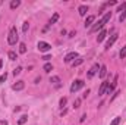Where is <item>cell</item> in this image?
Returning a JSON list of instances; mask_svg holds the SVG:
<instances>
[{"mask_svg": "<svg viewBox=\"0 0 126 125\" xmlns=\"http://www.w3.org/2000/svg\"><path fill=\"white\" fill-rule=\"evenodd\" d=\"M110 18H111V12H107V13H106L100 21H98V22H95L94 25L91 27V30H90V31H91V32H97L98 30H101V28H103L109 21H110Z\"/></svg>", "mask_w": 126, "mask_h": 125, "instance_id": "6da1fadb", "label": "cell"}, {"mask_svg": "<svg viewBox=\"0 0 126 125\" xmlns=\"http://www.w3.org/2000/svg\"><path fill=\"white\" fill-rule=\"evenodd\" d=\"M19 40V35H18V31H16V27H12L10 31H9V35H7V43L10 46H15Z\"/></svg>", "mask_w": 126, "mask_h": 125, "instance_id": "7a4b0ae2", "label": "cell"}, {"mask_svg": "<svg viewBox=\"0 0 126 125\" xmlns=\"http://www.w3.org/2000/svg\"><path fill=\"white\" fill-rule=\"evenodd\" d=\"M84 81L82 80H76V81H73L72 83V85H70V93H76L78 90H81L82 87H84Z\"/></svg>", "mask_w": 126, "mask_h": 125, "instance_id": "3957f363", "label": "cell"}, {"mask_svg": "<svg viewBox=\"0 0 126 125\" xmlns=\"http://www.w3.org/2000/svg\"><path fill=\"white\" fill-rule=\"evenodd\" d=\"M37 47H38V50H40L41 53H46V52H50V50H51V46H50L48 43H46V41H40Z\"/></svg>", "mask_w": 126, "mask_h": 125, "instance_id": "277c9868", "label": "cell"}, {"mask_svg": "<svg viewBox=\"0 0 126 125\" xmlns=\"http://www.w3.org/2000/svg\"><path fill=\"white\" fill-rule=\"evenodd\" d=\"M117 37H119V34H117V32H114V34H113V35H111V37L107 40V43H106V50H109V49H110V47H111V46L116 43Z\"/></svg>", "mask_w": 126, "mask_h": 125, "instance_id": "5b68a950", "label": "cell"}, {"mask_svg": "<svg viewBox=\"0 0 126 125\" xmlns=\"http://www.w3.org/2000/svg\"><path fill=\"white\" fill-rule=\"evenodd\" d=\"M100 68H101V66H100L98 63L93 65V66H91V69H90V71H88V74H87V78H93L95 74H97V72L100 71Z\"/></svg>", "mask_w": 126, "mask_h": 125, "instance_id": "8992f818", "label": "cell"}, {"mask_svg": "<svg viewBox=\"0 0 126 125\" xmlns=\"http://www.w3.org/2000/svg\"><path fill=\"white\" fill-rule=\"evenodd\" d=\"M78 58H79V55H78L76 52H70L69 55H66V58H64V62L69 63V62H72L73 59H78Z\"/></svg>", "mask_w": 126, "mask_h": 125, "instance_id": "52a82bcc", "label": "cell"}, {"mask_svg": "<svg viewBox=\"0 0 126 125\" xmlns=\"http://www.w3.org/2000/svg\"><path fill=\"white\" fill-rule=\"evenodd\" d=\"M24 87H25V83H24V81H16V83L12 85V88H13L15 91H21V90H24Z\"/></svg>", "mask_w": 126, "mask_h": 125, "instance_id": "ba28073f", "label": "cell"}, {"mask_svg": "<svg viewBox=\"0 0 126 125\" xmlns=\"http://www.w3.org/2000/svg\"><path fill=\"white\" fill-rule=\"evenodd\" d=\"M107 87H109V81H103V83H101V87H100V91H98V94H100V96L106 94Z\"/></svg>", "mask_w": 126, "mask_h": 125, "instance_id": "9c48e42d", "label": "cell"}, {"mask_svg": "<svg viewBox=\"0 0 126 125\" xmlns=\"http://www.w3.org/2000/svg\"><path fill=\"white\" fill-rule=\"evenodd\" d=\"M95 21V16L94 15H90V16H87V19H85V27H93V22Z\"/></svg>", "mask_w": 126, "mask_h": 125, "instance_id": "30bf717a", "label": "cell"}, {"mask_svg": "<svg viewBox=\"0 0 126 125\" xmlns=\"http://www.w3.org/2000/svg\"><path fill=\"white\" fill-rule=\"evenodd\" d=\"M78 12H79V15H81V16H85V15H87V12H88V6H79Z\"/></svg>", "mask_w": 126, "mask_h": 125, "instance_id": "8fae6325", "label": "cell"}, {"mask_svg": "<svg viewBox=\"0 0 126 125\" xmlns=\"http://www.w3.org/2000/svg\"><path fill=\"white\" fill-rule=\"evenodd\" d=\"M106 35H107V31H106V30H103V31L98 34V37H97V41H98V43H101V41L106 38Z\"/></svg>", "mask_w": 126, "mask_h": 125, "instance_id": "7c38bea8", "label": "cell"}, {"mask_svg": "<svg viewBox=\"0 0 126 125\" xmlns=\"http://www.w3.org/2000/svg\"><path fill=\"white\" fill-rule=\"evenodd\" d=\"M106 74H107V68H106V65H101V68H100V78H104Z\"/></svg>", "mask_w": 126, "mask_h": 125, "instance_id": "4fadbf2b", "label": "cell"}, {"mask_svg": "<svg viewBox=\"0 0 126 125\" xmlns=\"http://www.w3.org/2000/svg\"><path fill=\"white\" fill-rule=\"evenodd\" d=\"M57 19H59V13H54V15H53V18H51V19H50V22H48V27H50V25H53V24H56V22H57Z\"/></svg>", "mask_w": 126, "mask_h": 125, "instance_id": "5bb4252c", "label": "cell"}, {"mask_svg": "<svg viewBox=\"0 0 126 125\" xmlns=\"http://www.w3.org/2000/svg\"><path fill=\"white\" fill-rule=\"evenodd\" d=\"M27 121H28V116H27V115H24V116H21V118L18 119V125H24Z\"/></svg>", "mask_w": 126, "mask_h": 125, "instance_id": "9a60e30c", "label": "cell"}, {"mask_svg": "<svg viewBox=\"0 0 126 125\" xmlns=\"http://www.w3.org/2000/svg\"><path fill=\"white\" fill-rule=\"evenodd\" d=\"M19 4H21L19 0H12V1H10V9H16Z\"/></svg>", "mask_w": 126, "mask_h": 125, "instance_id": "2e32d148", "label": "cell"}, {"mask_svg": "<svg viewBox=\"0 0 126 125\" xmlns=\"http://www.w3.org/2000/svg\"><path fill=\"white\" fill-rule=\"evenodd\" d=\"M19 53H21V55L27 53V46H25V43H21V44H19Z\"/></svg>", "mask_w": 126, "mask_h": 125, "instance_id": "e0dca14e", "label": "cell"}, {"mask_svg": "<svg viewBox=\"0 0 126 125\" xmlns=\"http://www.w3.org/2000/svg\"><path fill=\"white\" fill-rule=\"evenodd\" d=\"M7 56H9V59H10V61H16V59H18V56H16V53H15L13 50H10V52L7 53Z\"/></svg>", "mask_w": 126, "mask_h": 125, "instance_id": "ac0fdd59", "label": "cell"}, {"mask_svg": "<svg viewBox=\"0 0 126 125\" xmlns=\"http://www.w3.org/2000/svg\"><path fill=\"white\" fill-rule=\"evenodd\" d=\"M82 62H84V59H82V58H78L76 61H73V62H72V66H73V68H76V66H79Z\"/></svg>", "mask_w": 126, "mask_h": 125, "instance_id": "d6986e66", "label": "cell"}, {"mask_svg": "<svg viewBox=\"0 0 126 125\" xmlns=\"http://www.w3.org/2000/svg\"><path fill=\"white\" fill-rule=\"evenodd\" d=\"M43 69H44V72H50V71L53 69V65H51V63H46V65L43 66Z\"/></svg>", "mask_w": 126, "mask_h": 125, "instance_id": "ffe728a7", "label": "cell"}, {"mask_svg": "<svg viewBox=\"0 0 126 125\" xmlns=\"http://www.w3.org/2000/svg\"><path fill=\"white\" fill-rule=\"evenodd\" d=\"M119 56H120V59H125L126 58V46L120 50V53H119Z\"/></svg>", "mask_w": 126, "mask_h": 125, "instance_id": "44dd1931", "label": "cell"}, {"mask_svg": "<svg viewBox=\"0 0 126 125\" xmlns=\"http://www.w3.org/2000/svg\"><path fill=\"white\" fill-rule=\"evenodd\" d=\"M125 10H126V3H122V4L117 7V12H122V13H123Z\"/></svg>", "mask_w": 126, "mask_h": 125, "instance_id": "7402d4cb", "label": "cell"}, {"mask_svg": "<svg viewBox=\"0 0 126 125\" xmlns=\"http://www.w3.org/2000/svg\"><path fill=\"white\" fill-rule=\"evenodd\" d=\"M50 83L57 84V83H60V78H59V77H51V78H50Z\"/></svg>", "mask_w": 126, "mask_h": 125, "instance_id": "603a6c76", "label": "cell"}, {"mask_svg": "<svg viewBox=\"0 0 126 125\" xmlns=\"http://www.w3.org/2000/svg\"><path fill=\"white\" fill-rule=\"evenodd\" d=\"M21 72H22V68H21V66H18L16 69H13V75H15V77H16V75H19Z\"/></svg>", "mask_w": 126, "mask_h": 125, "instance_id": "cb8c5ba5", "label": "cell"}, {"mask_svg": "<svg viewBox=\"0 0 126 125\" xmlns=\"http://www.w3.org/2000/svg\"><path fill=\"white\" fill-rule=\"evenodd\" d=\"M79 106H81V99H76V100L73 102V107H75V109H78Z\"/></svg>", "mask_w": 126, "mask_h": 125, "instance_id": "d4e9b609", "label": "cell"}, {"mask_svg": "<svg viewBox=\"0 0 126 125\" xmlns=\"http://www.w3.org/2000/svg\"><path fill=\"white\" fill-rule=\"evenodd\" d=\"M66 103H67V99H66V97H63V99H60V103H59V104H60V107H64V106H66Z\"/></svg>", "mask_w": 126, "mask_h": 125, "instance_id": "484cf974", "label": "cell"}, {"mask_svg": "<svg viewBox=\"0 0 126 125\" xmlns=\"http://www.w3.org/2000/svg\"><path fill=\"white\" fill-rule=\"evenodd\" d=\"M119 122H120V118H119V116H116V118L110 122V125H119Z\"/></svg>", "mask_w": 126, "mask_h": 125, "instance_id": "4316f807", "label": "cell"}, {"mask_svg": "<svg viewBox=\"0 0 126 125\" xmlns=\"http://www.w3.org/2000/svg\"><path fill=\"white\" fill-rule=\"evenodd\" d=\"M28 28H30V24H28V21H27V22H24V25H22V31L27 32L28 31Z\"/></svg>", "mask_w": 126, "mask_h": 125, "instance_id": "83f0119b", "label": "cell"}, {"mask_svg": "<svg viewBox=\"0 0 126 125\" xmlns=\"http://www.w3.org/2000/svg\"><path fill=\"white\" fill-rule=\"evenodd\" d=\"M125 19H126V10L123 12V13H120V16H119V21H120V22L125 21Z\"/></svg>", "mask_w": 126, "mask_h": 125, "instance_id": "f1b7e54d", "label": "cell"}, {"mask_svg": "<svg viewBox=\"0 0 126 125\" xmlns=\"http://www.w3.org/2000/svg\"><path fill=\"white\" fill-rule=\"evenodd\" d=\"M6 78H7V74L4 72V74H3V75L0 77V83H4V81H6Z\"/></svg>", "mask_w": 126, "mask_h": 125, "instance_id": "f546056e", "label": "cell"}, {"mask_svg": "<svg viewBox=\"0 0 126 125\" xmlns=\"http://www.w3.org/2000/svg\"><path fill=\"white\" fill-rule=\"evenodd\" d=\"M117 94H119V91H116V93L113 94V97H111V99H110V102H113V100H114V99H116V97H117Z\"/></svg>", "mask_w": 126, "mask_h": 125, "instance_id": "4dcf8cb0", "label": "cell"}, {"mask_svg": "<svg viewBox=\"0 0 126 125\" xmlns=\"http://www.w3.org/2000/svg\"><path fill=\"white\" fill-rule=\"evenodd\" d=\"M43 59H44V61H48V59H51V56H50V55H46Z\"/></svg>", "mask_w": 126, "mask_h": 125, "instance_id": "1f68e13d", "label": "cell"}, {"mask_svg": "<svg viewBox=\"0 0 126 125\" xmlns=\"http://www.w3.org/2000/svg\"><path fill=\"white\" fill-rule=\"evenodd\" d=\"M85 118H87V115H82V116H81V119H79V121H81V122H84V121H85Z\"/></svg>", "mask_w": 126, "mask_h": 125, "instance_id": "d6a6232c", "label": "cell"}, {"mask_svg": "<svg viewBox=\"0 0 126 125\" xmlns=\"http://www.w3.org/2000/svg\"><path fill=\"white\" fill-rule=\"evenodd\" d=\"M0 125H7V121H3V119H1V121H0Z\"/></svg>", "mask_w": 126, "mask_h": 125, "instance_id": "836d02e7", "label": "cell"}, {"mask_svg": "<svg viewBox=\"0 0 126 125\" xmlns=\"http://www.w3.org/2000/svg\"><path fill=\"white\" fill-rule=\"evenodd\" d=\"M1 66H3V61L0 59V69H1Z\"/></svg>", "mask_w": 126, "mask_h": 125, "instance_id": "e575fe53", "label": "cell"}]
</instances>
